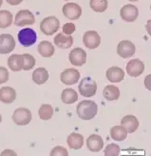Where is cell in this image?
<instances>
[{
	"mask_svg": "<svg viewBox=\"0 0 151 156\" xmlns=\"http://www.w3.org/2000/svg\"><path fill=\"white\" fill-rule=\"evenodd\" d=\"M107 77L109 82L112 83H119L123 81L125 77V73L123 69L119 67H110L107 71Z\"/></svg>",
	"mask_w": 151,
	"mask_h": 156,
	"instance_id": "obj_18",
	"label": "cell"
},
{
	"mask_svg": "<svg viewBox=\"0 0 151 156\" xmlns=\"http://www.w3.org/2000/svg\"><path fill=\"white\" fill-rule=\"evenodd\" d=\"M103 94L107 101H114L120 96V90L114 85H107L105 87Z\"/></svg>",
	"mask_w": 151,
	"mask_h": 156,
	"instance_id": "obj_23",
	"label": "cell"
},
{
	"mask_svg": "<svg viewBox=\"0 0 151 156\" xmlns=\"http://www.w3.org/2000/svg\"><path fill=\"white\" fill-rule=\"evenodd\" d=\"M110 136L115 141H123L128 136V131L123 126H115L110 129Z\"/></svg>",
	"mask_w": 151,
	"mask_h": 156,
	"instance_id": "obj_26",
	"label": "cell"
},
{
	"mask_svg": "<svg viewBox=\"0 0 151 156\" xmlns=\"http://www.w3.org/2000/svg\"><path fill=\"white\" fill-rule=\"evenodd\" d=\"M12 120L18 126H25L31 120V112L29 108H18L12 114Z\"/></svg>",
	"mask_w": 151,
	"mask_h": 156,
	"instance_id": "obj_6",
	"label": "cell"
},
{
	"mask_svg": "<svg viewBox=\"0 0 151 156\" xmlns=\"http://www.w3.org/2000/svg\"><path fill=\"white\" fill-rule=\"evenodd\" d=\"M54 44L60 49H68L73 44V38L65 34H58L54 37Z\"/></svg>",
	"mask_w": 151,
	"mask_h": 156,
	"instance_id": "obj_19",
	"label": "cell"
},
{
	"mask_svg": "<svg viewBox=\"0 0 151 156\" xmlns=\"http://www.w3.org/2000/svg\"><path fill=\"white\" fill-rule=\"evenodd\" d=\"M84 45L89 49H96L101 43V37L95 30H87L83 36Z\"/></svg>",
	"mask_w": 151,
	"mask_h": 156,
	"instance_id": "obj_11",
	"label": "cell"
},
{
	"mask_svg": "<svg viewBox=\"0 0 151 156\" xmlns=\"http://www.w3.org/2000/svg\"><path fill=\"white\" fill-rule=\"evenodd\" d=\"M60 28V22L57 17L47 16L44 18L40 23L41 32L46 35H52L56 33Z\"/></svg>",
	"mask_w": 151,
	"mask_h": 156,
	"instance_id": "obj_3",
	"label": "cell"
},
{
	"mask_svg": "<svg viewBox=\"0 0 151 156\" xmlns=\"http://www.w3.org/2000/svg\"><path fill=\"white\" fill-rule=\"evenodd\" d=\"M98 106L92 100H84L77 105L76 112L82 120H91L97 114Z\"/></svg>",
	"mask_w": 151,
	"mask_h": 156,
	"instance_id": "obj_1",
	"label": "cell"
},
{
	"mask_svg": "<svg viewBox=\"0 0 151 156\" xmlns=\"http://www.w3.org/2000/svg\"><path fill=\"white\" fill-rule=\"evenodd\" d=\"M129 1H133V2H136V1H138V0H129Z\"/></svg>",
	"mask_w": 151,
	"mask_h": 156,
	"instance_id": "obj_39",
	"label": "cell"
},
{
	"mask_svg": "<svg viewBox=\"0 0 151 156\" xmlns=\"http://www.w3.org/2000/svg\"><path fill=\"white\" fill-rule=\"evenodd\" d=\"M15 48V40L12 35L3 34L0 35V53L7 54L12 51Z\"/></svg>",
	"mask_w": 151,
	"mask_h": 156,
	"instance_id": "obj_9",
	"label": "cell"
},
{
	"mask_svg": "<svg viewBox=\"0 0 151 156\" xmlns=\"http://www.w3.org/2000/svg\"><path fill=\"white\" fill-rule=\"evenodd\" d=\"M9 80V72L4 67H0V84L6 83Z\"/></svg>",
	"mask_w": 151,
	"mask_h": 156,
	"instance_id": "obj_34",
	"label": "cell"
},
{
	"mask_svg": "<svg viewBox=\"0 0 151 156\" xmlns=\"http://www.w3.org/2000/svg\"><path fill=\"white\" fill-rule=\"evenodd\" d=\"M120 154V147L116 144H109L105 150L106 156H118Z\"/></svg>",
	"mask_w": 151,
	"mask_h": 156,
	"instance_id": "obj_31",
	"label": "cell"
},
{
	"mask_svg": "<svg viewBox=\"0 0 151 156\" xmlns=\"http://www.w3.org/2000/svg\"><path fill=\"white\" fill-rule=\"evenodd\" d=\"M75 32V25L73 23H67L63 26V34L67 35H70Z\"/></svg>",
	"mask_w": 151,
	"mask_h": 156,
	"instance_id": "obj_33",
	"label": "cell"
},
{
	"mask_svg": "<svg viewBox=\"0 0 151 156\" xmlns=\"http://www.w3.org/2000/svg\"><path fill=\"white\" fill-rule=\"evenodd\" d=\"M49 79V73L45 68H38L33 73V80L38 85H42Z\"/></svg>",
	"mask_w": 151,
	"mask_h": 156,
	"instance_id": "obj_24",
	"label": "cell"
},
{
	"mask_svg": "<svg viewBox=\"0 0 151 156\" xmlns=\"http://www.w3.org/2000/svg\"><path fill=\"white\" fill-rule=\"evenodd\" d=\"M145 71V64L139 59H132L126 65V72L129 76L138 77Z\"/></svg>",
	"mask_w": 151,
	"mask_h": 156,
	"instance_id": "obj_14",
	"label": "cell"
},
{
	"mask_svg": "<svg viewBox=\"0 0 151 156\" xmlns=\"http://www.w3.org/2000/svg\"><path fill=\"white\" fill-rule=\"evenodd\" d=\"M80 94L85 97H92L97 90V84L91 77H85L81 80L78 87Z\"/></svg>",
	"mask_w": 151,
	"mask_h": 156,
	"instance_id": "obj_2",
	"label": "cell"
},
{
	"mask_svg": "<svg viewBox=\"0 0 151 156\" xmlns=\"http://www.w3.org/2000/svg\"><path fill=\"white\" fill-rule=\"evenodd\" d=\"M7 3L9 5H12V6H16V5H19L23 0H6Z\"/></svg>",
	"mask_w": 151,
	"mask_h": 156,
	"instance_id": "obj_35",
	"label": "cell"
},
{
	"mask_svg": "<svg viewBox=\"0 0 151 156\" xmlns=\"http://www.w3.org/2000/svg\"><path fill=\"white\" fill-rule=\"evenodd\" d=\"M16 98V91L11 87H3L0 89V101L4 104H11Z\"/></svg>",
	"mask_w": 151,
	"mask_h": 156,
	"instance_id": "obj_17",
	"label": "cell"
},
{
	"mask_svg": "<svg viewBox=\"0 0 151 156\" xmlns=\"http://www.w3.org/2000/svg\"><path fill=\"white\" fill-rule=\"evenodd\" d=\"M90 6L96 12H104L108 6L107 0H90Z\"/></svg>",
	"mask_w": 151,
	"mask_h": 156,
	"instance_id": "obj_29",
	"label": "cell"
},
{
	"mask_svg": "<svg viewBox=\"0 0 151 156\" xmlns=\"http://www.w3.org/2000/svg\"><path fill=\"white\" fill-rule=\"evenodd\" d=\"M61 82L65 85H74L80 79V73L76 69H66L60 75Z\"/></svg>",
	"mask_w": 151,
	"mask_h": 156,
	"instance_id": "obj_13",
	"label": "cell"
},
{
	"mask_svg": "<svg viewBox=\"0 0 151 156\" xmlns=\"http://www.w3.org/2000/svg\"><path fill=\"white\" fill-rule=\"evenodd\" d=\"M51 156H68V152L66 147H61V146H57V147H54L51 150Z\"/></svg>",
	"mask_w": 151,
	"mask_h": 156,
	"instance_id": "obj_32",
	"label": "cell"
},
{
	"mask_svg": "<svg viewBox=\"0 0 151 156\" xmlns=\"http://www.w3.org/2000/svg\"><path fill=\"white\" fill-rule=\"evenodd\" d=\"M2 3H3V0H0V7H1Z\"/></svg>",
	"mask_w": 151,
	"mask_h": 156,
	"instance_id": "obj_37",
	"label": "cell"
},
{
	"mask_svg": "<svg viewBox=\"0 0 151 156\" xmlns=\"http://www.w3.org/2000/svg\"><path fill=\"white\" fill-rule=\"evenodd\" d=\"M69 62L75 67L83 66L86 61V52L82 48H75L69 52Z\"/></svg>",
	"mask_w": 151,
	"mask_h": 156,
	"instance_id": "obj_8",
	"label": "cell"
},
{
	"mask_svg": "<svg viewBox=\"0 0 151 156\" xmlns=\"http://www.w3.org/2000/svg\"><path fill=\"white\" fill-rule=\"evenodd\" d=\"M22 61H23V69L24 71H30L35 65V58L29 53L22 54Z\"/></svg>",
	"mask_w": 151,
	"mask_h": 156,
	"instance_id": "obj_30",
	"label": "cell"
},
{
	"mask_svg": "<svg viewBox=\"0 0 151 156\" xmlns=\"http://www.w3.org/2000/svg\"><path fill=\"white\" fill-rule=\"evenodd\" d=\"M66 1H68V0H66Z\"/></svg>",
	"mask_w": 151,
	"mask_h": 156,
	"instance_id": "obj_40",
	"label": "cell"
},
{
	"mask_svg": "<svg viewBox=\"0 0 151 156\" xmlns=\"http://www.w3.org/2000/svg\"><path fill=\"white\" fill-rule=\"evenodd\" d=\"M63 13L69 20H76L81 16L82 9L76 3H67L63 6Z\"/></svg>",
	"mask_w": 151,
	"mask_h": 156,
	"instance_id": "obj_12",
	"label": "cell"
},
{
	"mask_svg": "<svg viewBox=\"0 0 151 156\" xmlns=\"http://www.w3.org/2000/svg\"><path fill=\"white\" fill-rule=\"evenodd\" d=\"M35 22V17L33 13L29 10L19 11L14 19V25L17 27H24L26 25H33Z\"/></svg>",
	"mask_w": 151,
	"mask_h": 156,
	"instance_id": "obj_5",
	"label": "cell"
},
{
	"mask_svg": "<svg viewBox=\"0 0 151 156\" xmlns=\"http://www.w3.org/2000/svg\"><path fill=\"white\" fill-rule=\"evenodd\" d=\"M121 126H123L128 133L136 131L139 127V121L134 115H125L121 120Z\"/></svg>",
	"mask_w": 151,
	"mask_h": 156,
	"instance_id": "obj_16",
	"label": "cell"
},
{
	"mask_svg": "<svg viewBox=\"0 0 151 156\" xmlns=\"http://www.w3.org/2000/svg\"><path fill=\"white\" fill-rule=\"evenodd\" d=\"M37 40V34L33 29H22L18 33V41L24 47L33 46Z\"/></svg>",
	"mask_w": 151,
	"mask_h": 156,
	"instance_id": "obj_4",
	"label": "cell"
},
{
	"mask_svg": "<svg viewBox=\"0 0 151 156\" xmlns=\"http://www.w3.org/2000/svg\"><path fill=\"white\" fill-rule=\"evenodd\" d=\"M2 155H6V154H12V155H16V153L15 152H13L12 151H11V150H5L2 153H1Z\"/></svg>",
	"mask_w": 151,
	"mask_h": 156,
	"instance_id": "obj_36",
	"label": "cell"
},
{
	"mask_svg": "<svg viewBox=\"0 0 151 156\" xmlns=\"http://www.w3.org/2000/svg\"><path fill=\"white\" fill-rule=\"evenodd\" d=\"M67 143L70 149L80 150L84 145V137L83 135L77 133V132H72L68 136Z\"/></svg>",
	"mask_w": 151,
	"mask_h": 156,
	"instance_id": "obj_20",
	"label": "cell"
},
{
	"mask_svg": "<svg viewBox=\"0 0 151 156\" xmlns=\"http://www.w3.org/2000/svg\"><path fill=\"white\" fill-rule=\"evenodd\" d=\"M136 48L132 42L128 40L121 41L117 47V53L123 58H130L134 55Z\"/></svg>",
	"mask_w": 151,
	"mask_h": 156,
	"instance_id": "obj_10",
	"label": "cell"
},
{
	"mask_svg": "<svg viewBox=\"0 0 151 156\" xmlns=\"http://www.w3.org/2000/svg\"><path fill=\"white\" fill-rule=\"evenodd\" d=\"M8 66L12 72H20L23 69L22 54H12L8 59Z\"/></svg>",
	"mask_w": 151,
	"mask_h": 156,
	"instance_id": "obj_21",
	"label": "cell"
},
{
	"mask_svg": "<svg viewBox=\"0 0 151 156\" xmlns=\"http://www.w3.org/2000/svg\"><path fill=\"white\" fill-rule=\"evenodd\" d=\"M86 147L89 151L92 152H98L100 151L103 147H104V141L100 135L92 134L86 139Z\"/></svg>",
	"mask_w": 151,
	"mask_h": 156,
	"instance_id": "obj_15",
	"label": "cell"
},
{
	"mask_svg": "<svg viewBox=\"0 0 151 156\" xmlns=\"http://www.w3.org/2000/svg\"><path fill=\"white\" fill-rule=\"evenodd\" d=\"M139 11L138 8L134 5L128 4L123 6V8L120 10V16L124 21L126 22H133L138 18Z\"/></svg>",
	"mask_w": 151,
	"mask_h": 156,
	"instance_id": "obj_7",
	"label": "cell"
},
{
	"mask_svg": "<svg viewBox=\"0 0 151 156\" xmlns=\"http://www.w3.org/2000/svg\"><path fill=\"white\" fill-rule=\"evenodd\" d=\"M12 23V14L9 11H0V28L6 29Z\"/></svg>",
	"mask_w": 151,
	"mask_h": 156,
	"instance_id": "obj_28",
	"label": "cell"
},
{
	"mask_svg": "<svg viewBox=\"0 0 151 156\" xmlns=\"http://www.w3.org/2000/svg\"><path fill=\"white\" fill-rule=\"evenodd\" d=\"M38 115L41 120H45V121L50 120L53 115V108L49 104H44L39 108Z\"/></svg>",
	"mask_w": 151,
	"mask_h": 156,
	"instance_id": "obj_27",
	"label": "cell"
},
{
	"mask_svg": "<svg viewBox=\"0 0 151 156\" xmlns=\"http://www.w3.org/2000/svg\"><path fill=\"white\" fill-rule=\"evenodd\" d=\"M54 47L49 41H42L38 45V52L43 57H51L54 54Z\"/></svg>",
	"mask_w": 151,
	"mask_h": 156,
	"instance_id": "obj_22",
	"label": "cell"
},
{
	"mask_svg": "<svg viewBox=\"0 0 151 156\" xmlns=\"http://www.w3.org/2000/svg\"><path fill=\"white\" fill-rule=\"evenodd\" d=\"M1 121H2V116H1V114H0V123H1Z\"/></svg>",
	"mask_w": 151,
	"mask_h": 156,
	"instance_id": "obj_38",
	"label": "cell"
},
{
	"mask_svg": "<svg viewBox=\"0 0 151 156\" xmlns=\"http://www.w3.org/2000/svg\"><path fill=\"white\" fill-rule=\"evenodd\" d=\"M61 99L65 104H73L78 99L77 91L73 89H65L62 91Z\"/></svg>",
	"mask_w": 151,
	"mask_h": 156,
	"instance_id": "obj_25",
	"label": "cell"
}]
</instances>
